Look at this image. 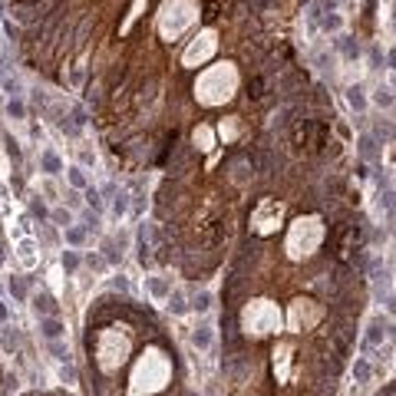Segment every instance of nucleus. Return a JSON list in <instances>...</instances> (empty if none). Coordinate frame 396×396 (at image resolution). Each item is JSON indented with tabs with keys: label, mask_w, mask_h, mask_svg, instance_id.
<instances>
[{
	"label": "nucleus",
	"mask_w": 396,
	"mask_h": 396,
	"mask_svg": "<svg viewBox=\"0 0 396 396\" xmlns=\"http://www.w3.org/2000/svg\"><path fill=\"white\" fill-rule=\"evenodd\" d=\"M168 307H172L175 314H185V310H188V304H185V294H178V291H175L172 297H168Z\"/></svg>",
	"instance_id": "6"
},
{
	"label": "nucleus",
	"mask_w": 396,
	"mask_h": 396,
	"mask_svg": "<svg viewBox=\"0 0 396 396\" xmlns=\"http://www.w3.org/2000/svg\"><path fill=\"white\" fill-rule=\"evenodd\" d=\"M33 310L37 314H53V301H50L47 294H40V297H33Z\"/></svg>",
	"instance_id": "5"
},
{
	"label": "nucleus",
	"mask_w": 396,
	"mask_h": 396,
	"mask_svg": "<svg viewBox=\"0 0 396 396\" xmlns=\"http://www.w3.org/2000/svg\"><path fill=\"white\" fill-rule=\"evenodd\" d=\"M112 287H116V291H129V281H126V277H116V281H112Z\"/></svg>",
	"instance_id": "25"
},
{
	"label": "nucleus",
	"mask_w": 396,
	"mask_h": 396,
	"mask_svg": "<svg viewBox=\"0 0 396 396\" xmlns=\"http://www.w3.org/2000/svg\"><path fill=\"white\" fill-rule=\"evenodd\" d=\"M4 86L10 89V96H17V93H20V83H17V79H4Z\"/></svg>",
	"instance_id": "22"
},
{
	"label": "nucleus",
	"mask_w": 396,
	"mask_h": 396,
	"mask_svg": "<svg viewBox=\"0 0 396 396\" xmlns=\"http://www.w3.org/2000/svg\"><path fill=\"white\" fill-rule=\"evenodd\" d=\"M40 162H43V172H50V175H56L60 172V155H56V152H43V155H40Z\"/></svg>",
	"instance_id": "3"
},
{
	"label": "nucleus",
	"mask_w": 396,
	"mask_h": 396,
	"mask_svg": "<svg viewBox=\"0 0 396 396\" xmlns=\"http://www.w3.org/2000/svg\"><path fill=\"white\" fill-rule=\"evenodd\" d=\"M40 330H43L47 340H60V337H63V324H60L56 317H43V320H40Z\"/></svg>",
	"instance_id": "1"
},
{
	"label": "nucleus",
	"mask_w": 396,
	"mask_h": 396,
	"mask_svg": "<svg viewBox=\"0 0 396 396\" xmlns=\"http://www.w3.org/2000/svg\"><path fill=\"white\" fill-rule=\"evenodd\" d=\"M10 294H14L17 301H24V297H27V284L20 281V277H14V281H10Z\"/></svg>",
	"instance_id": "10"
},
{
	"label": "nucleus",
	"mask_w": 396,
	"mask_h": 396,
	"mask_svg": "<svg viewBox=\"0 0 396 396\" xmlns=\"http://www.w3.org/2000/svg\"><path fill=\"white\" fill-rule=\"evenodd\" d=\"M353 380L363 386V383H370V363L366 360H356V366H353Z\"/></svg>",
	"instance_id": "4"
},
{
	"label": "nucleus",
	"mask_w": 396,
	"mask_h": 396,
	"mask_svg": "<svg viewBox=\"0 0 396 396\" xmlns=\"http://www.w3.org/2000/svg\"><path fill=\"white\" fill-rule=\"evenodd\" d=\"M191 307H195L198 314H205V310L212 307V294H205V291H202V294L195 297V301H191Z\"/></svg>",
	"instance_id": "8"
},
{
	"label": "nucleus",
	"mask_w": 396,
	"mask_h": 396,
	"mask_svg": "<svg viewBox=\"0 0 396 396\" xmlns=\"http://www.w3.org/2000/svg\"><path fill=\"white\" fill-rule=\"evenodd\" d=\"M37 4H43V0H17V7H20V10H30V7H37Z\"/></svg>",
	"instance_id": "24"
},
{
	"label": "nucleus",
	"mask_w": 396,
	"mask_h": 396,
	"mask_svg": "<svg viewBox=\"0 0 396 396\" xmlns=\"http://www.w3.org/2000/svg\"><path fill=\"white\" fill-rule=\"evenodd\" d=\"M70 182L76 185V188H86V175H83V168H70Z\"/></svg>",
	"instance_id": "15"
},
{
	"label": "nucleus",
	"mask_w": 396,
	"mask_h": 396,
	"mask_svg": "<svg viewBox=\"0 0 396 396\" xmlns=\"http://www.w3.org/2000/svg\"><path fill=\"white\" fill-rule=\"evenodd\" d=\"M191 343H195L198 350H208V347H212V327H205V324L195 327V333H191Z\"/></svg>",
	"instance_id": "2"
},
{
	"label": "nucleus",
	"mask_w": 396,
	"mask_h": 396,
	"mask_svg": "<svg viewBox=\"0 0 396 396\" xmlns=\"http://www.w3.org/2000/svg\"><path fill=\"white\" fill-rule=\"evenodd\" d=\"M83 238H86L83 228H66V241H70V245H83Z\"/></svg>",
	"instance_id": "13"
},
{
	"label": "nucleus",
	"mask_w": 396,
	"mask_h": 396,
	"mask_svg": "<svg viewBox=\"0 0 396 396\" xmlns=\"http://www.w3.org/2000/svg\"><path fill=\"white\" fill-rule=\"evenodd\" d=\"M50 350H53V356L60 360V363H70V350H66L60 340H50Z\"/></svg>",
	"instance_id": "7"
},
{
	"label": "nucleus",
	"mask_w": 396,
	"mask_h": 396,
	"mask_svg": "<svg viewBox=\"0 0 396 396\" xmlns=\"http://www.w3.org/2000/svg\"><path fill=\"white\" fill-rule=\"evenodd\" d=\"M347 99H350V106H356V109H363V106H366L363 89H360V86H353V89H350V93H347Z\"/></svg>",
	"instance_id": "9"
},
{
	"label": "nucleus",
	"mask_w": 396,
	"mask_h": 396,
	"mask_svg": "<svg viewBox=\"0 0 396 396\" xmlns=\"http://www.w3.org/2000/svg\"><path fill=\"white\" fill-rule=\"evenodd\" d=\"M149 291L155 294V297H162V294H165V281H158V277H152V281H149Z\"/></svg>",
	"instance_id": "17"
},
{
	"label": "nucleus",
	"mask_w": 396,
	"mask_h": 396,
	"mask_svg": "<svg viewBox=\"0 0 396 396\" xmlns=\"http://www.w3.org/2000/svg\"><path fill=\"white\" fill-rule=\"evenodd\" d=\"M50 218H53L56 225H63V228H70V225H73V215H70V212H63V208H56Z\"/></svg>",
	"instance_id": "11"
},
{
	"label": "nucleus",
	"mask_w": 396,
	"mask_h": 396,
	"mask_svg": "<svg viewBox=\"0 0 396 396\" xmlns=\"http://www.w3.org/2000/svg\"><path fill=\"white\" fill-rule=\"evenodd\" d=\"M7 112L14 119H24V103H20V99H10V103H7Z\"/></svg>",
	"instance_id": "16"
},
{
	"label": "nucleus",
	"mask_w": 396,
	"mask_h": 396,
	"mask_svg": "<svg viewBox=\"0 0 396 396\" xmlns=\"http://www.w3.org/2000/svg\"><path fill=\"white\" fill-rule=\"evenodd\" d=\"M86 202H89L93 208H99V191H96V188H89V191H86Z\"/></svg>",
	"instance_id": "20"
},
{
	"label": "nucleus",
	"mask_w": 396,
	"mask_h": 396,
	"mask_svg": "<svg viewBox=\"0 0 396 396\" xmlns=\"http://www.w3.org/2000/svg\"><path fill=\"white\" fill-rule=\"evenodd\" d=\"M63 268H66V271H76V268H79V254H76V251H66V254H63Z\"/></svg>",
	"instance_id": "14"
},
{
	"label": "nucleus",
	"mask_w": 396,
	"mask_h": 396,
	"mask_svg": "<svg viewBox=\"0 0 396 396\" xmlns=\"http://www.w3.org/2000/svg\"><path fill=\"white\" fill-rule=\"evenodd\" d=\"M373 99H376V103H380V106H389V103H393V96H389L386 89H380V93L373 96Z\"/></svg>",
	"instance_id": "19"
},
{
	"label": "nucleus",
	"mask_w": 396,
	"mask_h": 396,
	"mask_svg": "<svg viewBox=\"0 0 396 396\" xmlns=\"http://www.w3.org/2000/svg\"><path fill=\"white\" fill-rule=\"evenodd\" d=\"M60 376H63V380H66V383H76V370H73V366H70V363H66V366H63V370H60Z\"/></svg>",
	"instance_id": "18"
},
{
	"label": "nucleus",
	"mask_w": 396,
	"mask_h": 396,
	"mask_svg": "<svg viewBox=\"0 0 396 396\" xmlns=\"http://www.w3.org/2000/svg\"><path fill=\"white\" fill-rule=\"evenodd\" d=\"M112 212H116V215H122V212H126V195H119V198H116V205H112Z\"/></svg>",
	"instance_id": "21"
},
{
	"label": "nucleus",
	"mask_w": 396,
	"mask_h": 396,
	"mask_svg": "<svg viewBox=\"0 0 396 396\" xmlns=\"http://www.w3.org/2000/svg\"><path fill=\"white\" fill-rule=\"evenodd\" d=\"M30 212H33V215H37V218H43V215H47V208L40 205V202H30Z\"/></svg>",
	"instance_id": "23"
},
{
	"label": "nucleus",
	"mask_w": 396,
	"mask_h": 396,
	"mask_svg": "<svg viewBox=\"0 0 396 396\" xmlns=\"http://www.w3.org/2000/svg\"><path fill=\"white\" fill-rule=\"evenodd\" d=\"M0 320H7V307L4 304H0Z\"/></svg>",
	"instance_id": "26"
},
{
	"label": "nucleus",
	"mask_w": 396,
	"mask_h": 396,
	"mask_svg": "<svg viewBox=\"0 0 396 396\" xmlns=\"http://www.w3.org/2000/svg\"><path fill=\"white\" fill-rule=\"evenodd\" d=\"M188 396H198V393H195V389H191V393H188Z\"/></svg>",
	"instance_id": "27"
},
{
	"label": "nucleus",
	"mask_w": 396,
	"mask_h": 396,
	"mask_svg": "<svg viewBox=\"0 0 396 396\" xmlns=\"http://www.w3.org/2000/svg\"><path fill=\"white\" fill-rule=\"evenodd\" d=\"M366 340H370V343H380V340H383V324H380V320H373V324H370Z\"/></svg>",
	"instance_id": "12"
}]
</instances>
